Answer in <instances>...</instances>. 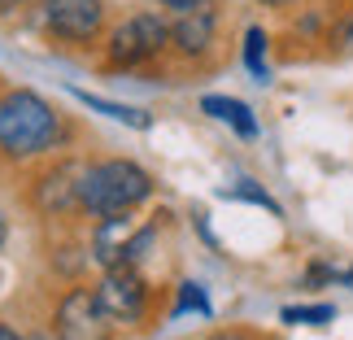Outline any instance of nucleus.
Instances as JSON below:
<instances>
[{"instance_id": "9", "label": "nucleus", "mask_w": 353, "mask_h": 340, "mask_svg": "<svg viewBox=\"0 0 353 340\" xmlns=\"http://www.w3.org/2000/svg\"><path fill=\"white\" fill-rule=\"evenodd\" d=\"M174 44L183 52H205L210 39H214V13L210 9H192V13H179V22H174Z\"/></svg>"}, {"instance_id": "10", "label": "nucleus", "mask_w": 353, "mask_h": 340, "mask_svg": "<svg viewBox=\"0 0 353 340\" xmlns=\"http://www.w3.org/2000/svg\"><path fill=\"white\" fill-rule=\"evenodd\" d=\"M201 110H205L210 118H219V122H232V127L249 140V135H257V122L249 114V105L244 101H232V97H205L201 101Z\"/></svg>"}, {"instance_id": "21", "label": "nucleus", "mask_w": 353, "mask_h": 340, "mask_svg": "<svg viewBox=\"0 0 353 340\" xmlns=\"http://www.w3.org/2000/svg\"><path fill=\"white\" fill-rule=\"evenodd\" d=\"M31 340H61V336H48V332H39V336H31Z\"/></svg>"}, {"instance_id": "2", "label": "nucleus", "mask_w": 353, "mask_h": 340, "mask_svg": "<svg viewBox=\"0 0 353 340\" xmlns=\"http://www.w3.org/2000/svg\"><path fill=\"white\" fill-rule=\"evenodd\" d=\"M148 192H153V179L135 161H101V166H88L79 206L92 210L97 219H114V214L135 210Z\"/></svg>"}, {"instance_id": "20", "label": "nucleus", "mask_w": 353, "mask_h": 340, "mask_svg": "<svg viewBox=\"0 0 353 340\" xmlns=\"http://www.w3.org/2000/svg\"><path fill=\"white\" fill-rule=\"evenodd\" d=\"M341 283H349V288H353V270H341Z\"/></svg>"}, {"instance_id": "18", "label": "nucleus", "mask_w": 353, "mask_h": 340, "mask_svg": "<svg viewBox=\"0 0 353 340\" xmlns=\"http://www.w3.org/2000/svg\"><path fill=\"white\" fill-rule=\"evenodd\" d=\"M22 0H0V13H9V9H18Z\"/></svg>"}, {"instance_id": "15", "label": "nucleus", "mask_w": 353, "mask_h": 340, "mask_svg": "<svg viewBox=\"0 0 353 340\" xmlns=\"http://www.w3.org/2000/svg\"><path fill=\"white\" fill-rule=\"evenodd\" d=\"M232 197H244V201H253V206H262V210H270V214H279V206L270 201L262 188H253V183H240V188H232Z\"/></svg>"}, {"instance_id": "19", "label": "nucleus", "mask_w": 353, "mask_h": 340, "mask_svg": "<svg viewBox=\"0 0 353 340\" xmlns=\"http://www.w3.org/2000/svg\"><path fill=\"white\" fill-rule=\"evenodd\" d=\"M0 340H18V332H9L5 323H0Z\"/></svg>"}, {"instance_id": "5", "label": "nucleus", "mask_w": 353, "mask_h": 340, "mask_svg": "<svg viewBox=\"0 0 353 340\" xmlns=\"http://www.w3.org/2000/svg\"><path fill=\"white\" fill-rule=\"evenodd\" d=\"M110 314L101 310L97 301V292H88V288H74L70 297L61 301V328L57 336L61 340H110V323H105Z\"/></svg>"}, {"instance_id": "13", "label": "nucleus", "mask_w": 353, "mask_h": 340, "mask_svg": "<svg viewBox=\"0 0 353 340\" xmlns=\"http://www.w3.org/2000/svg\"><path fill=\"white\" fill-rule=\"evenodd\" d=\"M183 314H201V319H210V297L201 283H179V301H174V319H183Z\"/></svg>"}, {"instance_id": "17", "label": "nucleus", "mask_w": 353, "mask_h": 340, "mask_svg": "<svg viewBox=\"0 0 353 340\" xmlns=\"http://www.w3.org/2000/svg\"><path fill=\"white\" fill-rule=\"evenodd\" d=\"M210 340H249V336H236V332H219V336H210Z\"/></svg>"}, {"instance_id": "11", "label": "nucleus", "mask_w": 353, "mask_h": 340, "mask_svg": "<svg viewBox=\"0 0 353 340\" xmlns=\"http://www.w3.org/2000/svg\"><path fill=\"white\" fill-rule=\"evenodd\" d=\"M70 97H74V101H83L88 110H97V114H105V118H114V122H127V127H135V131H144V127H148V114L131 110V105H118V101L92 97V92H83V88H70Z\"/></svg>"}, {"instance_id": "3", "label": "nucleus", "mask_w": 353, "mask_h": 340, "mask_svg": "<svg viewBox=\"0 0 353 340\" xmlns=\"http://www.w3.org/2000/svg\"><path fill=\"white\" fill-rule=\"evenodd\" d=\"M166 39H170V31L157 13H135V18H127L110 35V61L114 66H144L166 48Z\"/></svg>"}, {"instance_id": "7", "label": "nucleus", "mask_w": 353, "mask_h": 340, "mask_svg": "<svg viewBox=\"0 0 353 340\" xmlns=\"http://www.w3.org/2000/svg\"><path fill=\"white\" fill-rule=\"evenodd\" d=\"M135 219H127V214H114V219H101L97 236H92V253H97V262L110 270V266H127V249L135 240Z\"/></svg>"}, {"instance_id": "8", "label": "nucleus", "mask_w": 353, "mask_h": 340, "mask_svg": "<svg viewBox=\"0 0 353 340\" xmlns=\"http://www.w3.org/2000/svg\"><path fill=\"white\" fill-rule=\"evenodd\" d=\"M83 174H88V166H79V161H65V166H57V170L44 179V188H39V206H44V210H70V206H79Z\"/></svg>"}, {"instance_id": "4", "label": "nucleus", "mask_w": 353, "mask_h": 340, "mask_svg": "<svg viewBox=\"0 0 353 340\" xmlns=\"http://www.w3.org/2000/svg\"><path fill=\"white\" fill-rule=\"evenodd\" d=\"M97 301L114 323H135L144 314L148 292H144V279L135 275V266H110L97 288Z\"/></svg>"}, {"instance_id": "12", "label": "nucleus", "mask_w": 353, "mask_h": 340, "mask_svg": "<svg viewBox=\"0 0 353 340\" xmlns=\"http://www.w3.org/2000/svg\"><path fill=\"white\" fill-rule=\"evenodd\" d=\"M244 66L257 83H266V31L262 26H249L244 31Z\"/></svg>"}, {"instance_id": "1", "label": "nucleus", "mask_w": 353, "mask_h": 340, "mask_svg": "<svg viewBox=\"0 0 353 340\" xmlns=\"http://www.w3.org/2000/svg\"><path fill=\"white\" fill-rule=\"evenodd\" d=\"M57 140V114L35 92H9L0 101V148L9 157H35Z\"/></svg>"}, {"instance_id": "22", "label": "nucleus", "mask_w": 353, "mask_h": 340, "mask_svg": "<svg viewBox=\"0 0 353 340\" xmlns=\"http://www.w3.org/2000/svg\"><path fill=\"white\" fill-rule=\"evenodd\" d=\"M262 5H292V0H262Z\"/></svg>"}, {"instance_id": "23", "label": "nucleus", "mask_w": 353, "mask_h": 340, "mask_svg": "<svg viewBox=\"0 0 353 340\" xmlns=\"http://www.w3.org/2000/svg\"><path fill=\"white\" fill-rule=\"evenodd\" d=\"M0 240H5V223H0Z\"/></svg>"}, {"instance_id": "6", "label": "nucleus", "mask_w": 353, "mask_h": 340, "mask_svg": "<svg viewBox=\"0 0 353 340\" xmlns=\"http://www.w3.org/2000/svg\"><path fill=\"white\" fill-rule=\"evenodd\" d=\"M101 0H44V22L61 39H92L101 31Z\"/></svg>"}, {"instance_id": "16", "label": "nucleus", "mask_w": 353, "mask_h": 340, "mask_svg": "<svg viewBox=\"0 0 353 340\" xmlns=\"http://www.w3.org/2000/svg\"><path fill=\"white\" fill-rule=\"evenodd\" d=\"M166 9H179V13H192V9H205L210 0H161Z\"/></svg>"}, {"instance_id": "14", "label": "nucleus", "mask_w": 353, "mask_h": 340, "mask_svg": "<svg viewBox=\"0 0 353 340\" xmlns=\"http://www.w3.org/2000/svg\"><path fill=\"white\" fill-rule=\"evenodd\" d=\"M336 310L332 306H288L283 310V323H310V328H319V323H332Z\"/></svg>"}]
</instances>
